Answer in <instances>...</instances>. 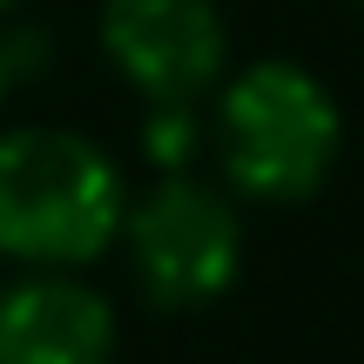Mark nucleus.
<instances>
[{
	"mask_svg": "<svg viewBox=\"0 0 364 364\" xmlns=\"http://www.w3.org/2000/svg\"><path fill=\"white\" fill-rule=\"evenodd\" d=\"M122 250H129L142 290L162 311H203L243 270V216L236 189L189 176V169H156L142 196H129L122 216Z\"/></svg>",
	"mask_w": 364,
	"mask_h": 364,
	"instance_id": "7ed1b4c3",
	"label": "nucleus"
},
{
	"mask_svg": "<svg viewBox=\"0 0 364 364\" xmlns=\"http://www.w3.org/2000/svg\"><path fill=\"white\" fill-rule=\"evenodd\" d=\"M129 182L75 129H0V257L21 270H81L122 243Z\"/></svg>",
	"mask_w": 364,
	"mask_h": 364,
	"instance_id": "f257e3e1",
	"label": "nucleus"
},
{
	"mask_svg": "<svg viewBox=\"0 0 364 364\" xmlns=\"http://www.w3.org/2000/svg\"><path fill=\"white\" fill-rule=\"evenodd\" d=\"M14 75H21V68H14V41L0 34V102H7V88H14Z\"/></svg>",
	"mask_w": 364,
	"mask_h": 364,
	"instance_id": "0eeeda50",
	"label": "nucleus"
},
{
	"mask_svg": "<svg viewBox=\"0 0 364 364\" xmlns=\"http://www.w3.org/2000/svg\"><path fill=\"white\" fill-rule=\"evenodd\" d=\"M209 142L236 196L284 209L331 182L344 156V108L304 61H250L223 75Z\"/></svg>",
	"mask_w": 364,
	"mask_h": 364,
	"instance_id": "f03ea898",
	"label": "nucleus"
},
{
	"mask_svg": "<svg viewBox=\"0 0 364 364\" xmlns=\"http://www.w3.org/2000/svg\"><path fill=\"white\" fill-rule=\"evenodd\" d=\"M142 156L156 169H196V156H203V115H196V102H149Z\"/></svg>",
	"mask_w": 364,
	"mask_h": 364,
	"instance_id": "423d86ee",
	"label": "nucleus"
},
{
	"mask_svg": "<svg viewBox=\"0 0 364 364\" xmlns=\"http://www.w3.org/2000/svg\"><path fill=\"white\" fill-rule=\"evenodd\" d=\"M102 54L142 102H203L223 88L230 27L216 0H102Z\"/></svg>",
	"mask_w": 364,
	"mask_h": 364,
	"instance_id": "20e7f679",
	"label": "nucleus"
},
{
	"mask_svg": "<svg viewBox=\"0 0 364 364\" xmlns=\"http://www.w3.org/2000/svg\"><path fill=\"white\" fill-rule=\"evenodd\" d=\"M0 364H115V304L75 270L0 284Z\"/></svg>",
	"mask_w": 364,
	"mask_h": 364,
	"instance_id": "39448f33",
	"label": "nucleus"
},
{
	"mask_svg": "<svg viewBox=\"0 0 364 364\" xmlns=\"http://www.w3.org/2000/svg\"><path fill=\"white\" fill-rule=\"evenodd\" d=\"M14 7H21V0H0V21H7V14H14Z\"/></svg>",
	"mask_w": 364,
	"mask_h": 364,
	"instance_id": "6e6552de",
	"label": "nucleus"
}]
</instances>
